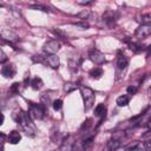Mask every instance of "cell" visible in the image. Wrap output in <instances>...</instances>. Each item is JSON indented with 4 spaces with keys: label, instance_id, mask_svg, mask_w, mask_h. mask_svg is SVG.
<instances>
[{
    "label": "cell",
    "instance_id": "obj_29",
    "mask_svg": "<svg viewBox=\"0 0 151 151\" xmlns=\"http://www.w3.org/2000/svg\"><path fill=\"white\" fill-rule=\"evenodd\" d=\"M4 120H5V116H4V113L0 111V125L4 124Z\"/></svg>",
    "mask_w": 151,
    "mask_h": 151
},
{
    "label": "cell",
    "instance_id": "obj_30",
    "mask_svg": "<svg viewBox=\"0 0 151 151\" xmlns=\"http://www.w3.org/2000/svg\"><path fill=\"white\" fill-rule=\"evenodd\" d=\"M92 1H78V4H80V5H88V4H91Z\"/></svg>",
    "mask_w": 151,
    "mask_h": 151
},
{
    "label": "cell",
    "instance_id": "obj_13",
    "mask_svg": "<svg viewBox=\"0 0 151 151\" xmlns=\"http://www.w3.org/2000/svg\"><path fill=\"white\" fill-rule=\"evenodd\" d=\"M72 137L71 136H67L66 139L64 140V143L61 144L60 149L58 151H72Z\"/></svg>",
    "mask_w": 151,
    "mask_h": 151
},
{
    "label": "cell",
    "instance_id": "obj_24",
    "mask_svg": "<svg viewBox=\"0 0 151 151\" xmlns=\"http://www.w3.org/2000/svg\"><path fill=\"white\" fill-rule=\"evenodd\" d=\"M88 15H90V11L88 9H84L83 12H80V13H78V18H80V19H87L88 18Z\"/></svg>",
    "mask_w": 151,
    "mask_h": 151
},
{
    "label": "cell",
    "instance_id": "obj_25",
    "mask_svg": "<svg viewBox=\"0 0 151 151\" xmlns=\"http://www.w3.org/2000/svg\"><path fill=\"white\" fill-rule=\"evenodd\" d=\"M126 91H127L129 94H134L138 91V88H137V86H127Z\"/></svg>",
    "mask_w": 151,
    "mask_h": 151
},
{
    "label": "cell",
    "instance_id": "obj_5",
    "mask_svg": "<svg viewBox=\"0 0 151 151\" xmlns=\"http://www.w3.org/2000/svg\"><path fill=\"white\" fill-rule=\"evenodd\" d=\"M88 58H90V60H91L92 63H94L96 65H101V64L105 63V55H104L100 51H98V50H96V48H92V50L90 51Z\"/></svg>",
    "mask_w": 151,
    "mask_h": 151
},
{
    "label": "cell",
    "instance_id": "obj_20",
    "mask_svg": "<svg viewBox=\"0 0 151 151\" xmlns=\"http://www.w3.org/2000/svg\"><path fill=\"white\" fill-rule=\"evenodd\" d=\"M52 106L55 111H59L61 107H63V100L61 99H55L52 101Z\"/></svg>",
    "mask_w": 151,
    "mask_h": 151
},
{
    "label": "cell",
    "instance_id": "obj_32",
    "mask_svg": "<svg viewBox=\"0 0 151 151\" xmlns=\"http://www.w3.org/2000/svg\"><path fill=\"white\" fill-rule=\"evenodd\" d=\"M0 6H2V4H0Z\"/></svg>",
    "mask_w": 151,
    "mask_h": 151
},
{
    "label": "cell",
    "instance_id": "obj_31",
    "mask_svg": "<svg viewBox=\"0 0 151 151\" xmlns=\"http://www.w3.org/2000/svg\"><path fill=\"white\" fill-rule=\"evenodd\" d=\"M0 151H4V147L2 146H0Z\"/></svg>",
    "mask_w": 151,
    "mask_h": 151
},
{
    "label": "cell",
    "instance_id": "obj_7",
    "mask_svg": "<svg viewBox=\"0 0 151 151\" xmlns=\"http://www.w3.org/2000/svg\"><path fill=\"white\" fill-rule=\"evenodd\" d=\"M150 34H151V27H150V25H142V26H139L136 29V33H134V35L138 39H145Z\"/></svg>",
    "mask_w": 151,
    "mask_h": 151
},
{
    "label": "cell",
    "instance_id": "obj_15",
    "mask_svg": "<svg viewBox=\"0 0 151 151\" xmlns=\"http://www.w3.org/2000/svg\"><path fill=\"white\" fill-rule=\"evenodd\" d=\"M105 112H106V107L104 104H98L94 109V116H97V117H101V116L104 117Z\"/></svg>",
    "mask_w": 151,
    "mask_h": 151
},
{
    "label": "cell",
    "instance_id": "obj_4",
    "mask_svg": "<svg viewBox=\"0 0 151 151\" xmlns=\"http://www.w3.org/2000/svg\"><path fill=\"white\" fill-rule=\"evenodd\" d=\"M31 119H42L45 116V109L42 105H37V104H31L29 105V110L28 113Z\"/></svg>",
    "mask_w": 151,
    "mask_h": 151
},
{
    "label": "cell",
    "instance_id": "obj_3",
    "mask_svg": "<svg viewBox=\"0 0 151 151\" xmlns=\"http://www.w3.org/2000/svg\"><path fill=\"white\" fill-rule=\"evenodd\" d=\"M60 47H61V45L58 40H55V39L48 40L47 42H45V45L42 47V52L46 55H52V54H55L60 50Z\"/></svg>",
    "mask_w": 151,
    "mask_h": 151
},
{
    "label": "cell",
    "instance_id": "obj_17",
    "mask_svg": "<svg viewBox=\"0 0 151 151\" xmlns=\"http://www.w3.org/2000/svg\"><path fill=\"white\" fill-rule=\"evenodd\" d=\"M41 86H42V80L39 77H35V78H33L31 80V87L33 90H39Z\"/></svg>",
    "mask_w": 151,
    "mask_h": 151
},
{
    "label": "cell",
    "instance_id": "obj_22",
    "mask_svg": "<svg viewBox=\"0 0 151 151\" xmlns=\"http://www.w3.org/2000/svg\"><path fill=\"white\" fill-rule=\"evenodd\" d=\"M151 22V17L150 14H144L142 15V25H150Z\"/></svg>",
    "mask_w": 151,
    "mask_h": 151
},
{
    "label": "cell",
    "instance_id": "obj_18",
    "mask_svg": "<svg viewBox=\"0 0 151 151\" xmlns=\"http://www.w3.org/2000/svg\"><path fill=\"white\" fill-rule=\"evenodd\" d=\"M77 88H79V86H78L76 83H66V84H65V86H64V90H65V92H66V93L72 92V91L77 90Z\"/></svg>",
    "mask_w": 151,
    "mask_h": 151
},
{
    "label": "cell",
    "instance_id": "obj_21",
    "mask_svg": "<svg viewBox=\"0 0 151 151\" xmlns=\"http://www.w3.org/2000/svg\"><path fill=\"white\" fill-rule=\"evenodd\" d=\"M31 8H33V9H39V11H44V12H48L50 9H48V7H46V6H44V5H31Z\"/></svg>",
    "mask_w": 151,
    "mask_h": 151
},
{
    "label": "cell",
    "instance_id": "obj_10",
    "mask_svg": "<svg viewBox=\"0 0 151 151\" xmlns=\"http://www.w3.org/2000/svg\"><path fill=\"white\" fill-rule=\"evenodd\" d=\"M0 72H1V74H2L5 78H13L17 71H15L14 65L7 64V65H4V66H2V68H1Z\"/></svg>",
    "mask_w": 151,
    "mask_h": 151
},
{
    "label": "cell",
    "instance_id": "obj_19",
    "mask_svg": "<svg viewBox=\"0 0 151 151\" xmlns=\"http://www.w3.org/2000/svg\"><path fill=\"white\" fill-rule=\"evenodd\" d=\"M84 150H85V146H84L83 140L77 142V143L72 146V151H84Z\"/></svg>",
    "mask_w": 151,
    "mask_h": 151
},
{
    "label": "cell",
    "instance_id": "obj_16",
    "mask_svg": "<svg viewBox=\"0 0 151 151\" xmlns=\"http://www.w3.org/2000/svg\"><path fill=\"white\" fill-rule=\"evenodd\" d=\"M103 70L100 68V67H94V68H92L91 71H90V76H91V78H93V79H99L101 76H103Z\"/></svg>",
    "mask_w": 151,
    "mask_h": 151
},
{
    "label": "cell",
    "instance_id": "obj_8",
    "mask_svg": "<svg viewBox=\"0 0 151 151\" xmlns=\"http://www.w3.org/2000/svg\"><path fill=\"white\" fill-rule=\"evenodd\" d=\"M42 63H45L46 65H48L52 68H58L59 65H60V60H59V57L57 54H52V55H46L45 54Z\"/></svg>",
    "mask_w": 151,
    "mask_h": 151
},
{
    "label": "cell",
    "instance_id": "obj_2",
    "mask_svg": "<svg viewBox=\"0 0 151 151\" xmlns=\"http://www.w3.org/2000/svg\"><path fill=\"white\" fill-rule=\"evenodd\" d=\"M79 88H80V93H81V97L84 100V109H85V111H88L93 106L94 100H96L94 92L87 86H81Z\"/></svg>",
    "mask_w": 151,
    "mask_h": 151
},
{
    "label": "cell",
    "instance_id": "obj_27",
    "mask_svg": "<svg viewBox=\"0 0 151 151\" xmlns=\"http://www.w3.org/2000/svg\"><path fill=\"white\" fill-rule=\"evenodd\" d=\"M18 91H19V83H14V84L12 85L9 92H12V93H17Z\"/></svg>",
    "mask_w": 151,
    "mask_h": 151
},
{
    "label": "cell",
    "instance_id": "obj_28",
    "mask_svg": "<svg viewBox=\"0 0 151 151\" xmlns=\"http://www.w3.org/2000/svg\"><path fill=\"white\" fill-rule=\"evenodd\" d=\"M5 139H6V136L2 132H0V144H2L5 142Z\"/></svg>",
    "mask_w": 151,
    "mask_h": 151
},
{
    "label": "cell",
    "instance_id": "obj_9",
    "mask_svg": "<svg viewBox=\"0 0 151 151\" xmlns=\"http://www.w3.org/2000/svg\"><path fill=\"white\" fill-rule=\"evenodd\" d=\"M120 136H114V137H112L109 142H107V144H106V146H105V150L104 151H116L119 146H120Z\"/></svg>",
    "mask_w": 151,
    "mask_h": 151
},
{
    "label": "cell",
    "instance_id": "obj_12",
    "mask_svg": "<svg viewBox=\"0 0 151 151\" xmlns=\"http://www.w3.org/2000/svg\"><path fill=\"white\" fill-rule=\"evenodd\" d=\"M7 138H8V142H9L11 144H18V143L20 142V139H21V134H20L19 131L13 130V131L9 132V134H8Z\"/></svg>",
    "mask_w": 151,
    "mask_h": 151
},
{
    "label": "cell",
    "instance_id": "obj_23",
    "mask_svg": "<svg viewBox=\"0 0 151 151\" xmlns=\"http://www.w3.org/2000/svg\"><path fill=\"white\" fill-rule=\"evenodd\" d=\"M68 65H70V68H71L72 71H77V68H78V61H76L73 58L70 59Z\"/></svg>",
    "mask_w": 151,
    "mask_h": 151
},
{
    "label": "cell",
    "instance_id": "obj_1",
    "mask_svg": "<svg viewBox=\"0 0 151 151\" xmlns=\"http://www.w3.org/2000/svg\"><path fill=\"white\" fill-rule=\"evenodd\" d=\"M13 118H14V120L24 129V131L28 134V136H31V137H33L35 133V127H34V125L32 124V120H31V118H29V116L26 113V112H24L22 110H20V109H17L15 111H13Z\"/></svg>",
    "mask_w": 151,
    "mask_h": 151
},
{
    "label": "cell",
    "instance_id": "obj_26",
    "mask_svg": "<svg viewBox=\"0 0 151 151\" xmlns=\"http://www.w3.org/2000/svg\"><path fill=\"white\" fill-rule=\"evenodd\" d=\"M143 147L145 149V151H151V140L150 139L145 140L144 144H143Z\"/></svg>",
    "mask_w": 151,
    "mask_h": 151
},
{
    "label": "cell",
    "instance_id": "obj_6",
    "mask_svg": "<svg viewBox=\"0 0 151 151\" xmlns=\"http://www.w3.org/2000/svg\"><path fill=\"white\" fill-rule=\"evenodd\" d=\"M127 58L123 54V53H118V57H117V76H120V73H123L126 67H127Z\"/></svg>",
    "mask_w": 151,
    "mask_h": 151
},
{
    "label": "cell",
    "instance_id": "obj_11",
    "mask_svg": "<svg viewBox=\"0 0 151 151\" xmlns=\"http://www.w3.org/2000/svg\"><path fill=\"white\" fill-rule=\"evenodd\" d=\"M103 20H104L109 26H112V25L116 22V20H117V13L113 12V11H106V12H104V14H103Z\"/></svg>",
    "mask_w": 151,
    "mask_h": 151
},
{
    "label": "cell",
    "instance_id": "obj_14",
    "mask_svg": "<svg viewBox=\"0 0 151 151\" xmlns=\"http://www.w3.org/2000/svg\"><path fill=\"white\" fill-rule=\"evenodd\" d=\"M129 101H130V97L129 96H126V94H123V96H119L118 98H117V105L118 106H126L127 104H129Z\"/></svg>",
    "mask_w": 151,
    "mask_h": 151
}]
</instances>
